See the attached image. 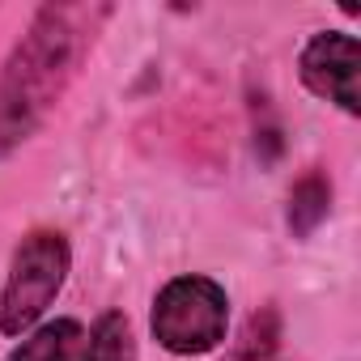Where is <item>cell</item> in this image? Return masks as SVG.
Instances as JSON below:
<instances>
[{"label": "cell", "instance_id": "6da1fadb", "mask_svg": "<svg viewBox=\"0 0 361 361\" xmlns=\"http://www.w3.org/2000/svg\"><path fill=\"white\" fill-rule=\"evenodd\" d=\"M81 18L85 9L47 5L35 13L30 30L9 51L5 68H0V161L39 132L47 111L68 90L85 51Z\"/></svg>", "mask_w": 361, "mask_h": 361}, {"label": "cell", "instance_id": "7a4b0ae2", "mask_svg": "<svg viewBox=\"0 0 361 361\" xmlns=\"http://www.w3.org/2000/svg\"><path fill=\"white\" fill-rule=\"evenodd\" d=\"M73 268L68 238L60 230H30L9 259V276L0 285V336L22 340L39 327L47 306L60 298Z\"/></svg>", "mask_w": 361, "mask_h": 361}, {"label": "cell", "instance_id": "3957f363", "mask_svg": "<svg viewBox=\"0 0 361 361\" xmlns=\"http://www.w3.org/2000/svg\"><path fill=\"white\" fill-rule=\"evenodd\" d=\"M230 327V298L213 276H174L157 289L149 310L153 340L174 357H204L226 340Z\"/></svg>", "mask_w": 361, "mask_h": 361}, {"label": "cell", "instance_id": "277c9868", "mask_svg": "<svg viewBox=\"0 0 361 361\" xmlns=\"http://www.w3.org/2000/svg\"><path fill=\"white\" fill-rule=\"evenodd\" d=\"M357 64H361V47H357L353 35H344V30H319V35H310V43L298 56V77H302V85L314 98L336 102L344 115H361Z\"/></svg>", "mask_w": 361, "mask_h": 361}, {"label": "cell", "instance_id": "5b68a950", "mask_svg": "<svg viewBox=\"0 0 361 361\" xmlns=\"http://www.w3.org/2000/svg\"><path fill=\"white\" fill-rule=\"evenodd\" d=\"M331 213V178L323 170H306L293 192H289V209H285V221H289V234L293 238H310Z\"/></svg>", "mask_w": 361, "mask_h": 361}, {"label": "cell", "instance_id": "8992f818", "mask_svg": "<svg viewBox=\"0 0 361 361\" xmlns=\"http://www.w3.org/2000/svg\"><path fill=\"white\" fill-rule=\"evenodd\" d=\"M85 340V327L77 319H51L22 336V344L9 353V361H77V348Z\"/></svg>", "mask_w": 361, "mask_h": 361}, {"label": "cell", "instance_id": "52a82bcc", "mask_svg": "<svg viewBox=\"0 0 361 361\" xmlns=\"http://www.w3.org/2000/svg\"><path fill=\"white\" fill-rule=\"evenodd\" d=\"M81 361H136V340H132V323L123 310L98 314V323L90 327Z\"/></svg>", "mask_w": 361, "mask_h": 361}, {"label": "cell", "instance_id": "ba28073f", "mask_svg": "<svg viewBox=\"0 0 361 361\" xmlns=\"http://www.w3.org/2000/svg\"><path fill=\"white\" fill-rule=\"evenodd\" d=\"M226 361H276V344H272L268 336H255V331L247 327L243 344H238V348H234Z\"/></svg>", "mask_w": 361, "mask_h": 361}]
</instances>
